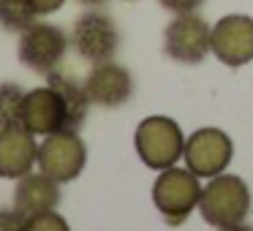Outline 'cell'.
Returning <instances> with one entry per match:
<instances>
[{
  "instance_id": "obj_18",
  "label": "cell",
  "mask_w": 253,
  "mask_h": 231,
  "mask_svg": "<svg viewBox=\"0 0 253 231\" xmlns=\"http://www.w3.org/2000/svg\"><path fill=\"white\" fill-rule=\"evenodd\" d=\"M0 231H25V215L17 207H0Z\"/></svg>"
},
{
  "instance_id": "obj_9",
  "label": "cell",
  "mask_w": 253,
  "mask_h": 231,
  "mask_svg": "<svg viewBox=\"0 0 253 231\" xmlns=\"http://www.w3.org/2000/svg\"><path fill=\"white\" fill-rule=\"evenodd\" d=\"M210 52L229 68H242L253 60V17L226 14L212 25Z\"/></svg>"
},
{
  "instance_id": "obj_22",
  "label": "cell",
  "mask_w": 253,
  "mask_h": 231,
  "mask_svg": "<svg viewBox=\"0 0 253 231\" xmlns=\"http://www.w3.org/2000/svg\"><path fill=\"white\" fill-rule=\"evenodd\" d=\"M77 3H82L84 8H101L106 3V0H77Z\"/></svg>"
},
{
  "instance_id": "obj_1",
  "label": "cell",
  "mask_w": 253,
  "mask_h": 231,
  "mask_svg": "<svg viewBox=\"0 0 253 231\" xmlns=\"http://www.w3.org/2000/svg\"><path fill=\"white\" fill-rule=\"evenodd\" d=\"M251 188L245 180L237 174H215L207 180L199 196V212H202L204 223L212 229H223V226L242 223L251 212Z\"/></svg>"
},
{
  "instance_id": "obj_4",
  "label": "cell",
  "mask_w": 253,
  "mask_h": 231,
  "mask_svg": "<svg viewBox=\"0 0 253 231\" xmlns=\"http://www.w3.org/2000/svg\"><path fill=\"white\" fill-rule=\"evenodd\" d=\"M68 49H71V36L60 25L36 19L28 30L19 33L17 57L28 71L39 74V77H49L66 60Z\"/></svg>"
},
{
  "instance_id": "obj_13",
  "label": "cell",
  "mask_w": 253,
  "mask_h": 231,
  "mask_svg": "<svg viewBox=\"0 0 253 231\" xmlns=\"http://www.w3.org/2000/svg\"><path fill=\"white\" fill-rule=\"evenodd\" d=\"M57 204H60V182L46 177L44 171H28L14 185V207L25 218L57 209Z\"/></svg>"
},
{
  "instance_id": "obj_16",
  "label": "cell",
  "mask_w": 253,
  "mask_h": 231,
  "mask_svg": "<svg viewBox=\"0 0 253 231\" xmlns=\"http://www.w3.org/2000/svg\"><path fill=\"white\" fill-rule=\"evenodd\" d=\"M22 98H25V90L17 82H0V128L19 122Z\"/></svg>"
},
{
  "instance_id": "obj_15",
  "label": "cell",
  "mask_w": 253,
  "mask_h": 231,
  "mask_svg": "<svg viewBox=\"0 0 253 231\" xmlns=\"http://www.w3.org/2000/svg\"><path fill=\"white\" fill-rule=\"evenodd\" d=\"M39 19L28 0H0V28L8 33H22Z\"/></svg>"
},
{
  "instance_id": "obj_6",
  "label": "cell",
  "mask_w": 253,
  "mask_h": 231,
  "mask_svg": "<svg viewBox=\"0 0 253 231\" xmlns=\"http://www.w3.org/2000/svg\"><path fill=\"white\" fill-rule=\"evenodd\" d=\"M71 46L84 63L95 66L104 60H115L120 49V28L101 8H87L71 25Z\"/></svg>"
},
{
  "instance_id": "obj_2",
  "label": "cell",
  "mask_w": 253,
  "mask_h": 231,
  "mask_svg": "<svg viewBox=\"0 0 253 231\" xmlns=\"http://www.w3.org/2000/svg\"><path fill=\"white\" fill-rule=\"evenodd\" d=\"M133 147H136L139 160L147 169L164 171L182 160L185 136H182V128L171 117L153 115V117H144L136 125V131H133Z\"/></svg>"
},
{
  "instance_id": "obj_19",
  "label": "cell",
  "mask_w": 253,
  "mask_h": 231,
  "mask_svg": "<svg viewBox=\"0 0 253 231\" xmlns=\"http://www.w3.org/2000/svg\"><path fill=\"white\" fill-rule=\"evenodd\" d=\"M158 3L169 14H191V11H199L204 6V0H158Z\"/></svg>"
},
{
  "instance_id": "obj_12",
  "label": "cell",
  "mask_w": 253,
  "mask_h": 231,
  "mask_svg": "<svg viewBox=\"0 0 253 231\" xmlns=\"http://www.w3.org/2000/svg\"><path fill=\"white\" fill-rule=\"evenodd\" d=\"M39 142L22 122L0 128V180H14L33 171Z\"/></svg>"
},
{
  "instance_id": "obj_14",
  "label": "cell",
  "mask_w": 253,
  "mask_h": 231,
  "mask_svg": "<svg viewBox=\"0 0 253 231\" xmlns=\"http://www.w3.org/2000/svg\"><path fill=\"white\" fill-rule=\"evenodd\" d=\"M49 87L57 90L63 106H66V128L71 131H79L87 120V112H90V98H87V90H84V82H77V79L66 77L60 71H52L49 77H44Z\"/></svg>"
},
{
  "instance_id": "obj_10",
  "label": "cell",
  "mask_w": 253,
  "mask_h": 231,
  "mask_svg": "<svg viewBox=\"0 0 253 231\" xmlns=\"http://www.w3.org/2000/svg\"><path fill=\"white\" fill-rule=\"evenodd\" d=\"M84 90L93 106L101 109H117L126 106L133 95V77L126 66L117 60H104L95 63L84 77Z\"/></svg>"
},
{
  "instance_id": "obj_17",
  "label": "cell",
  "mask_w": 253,
  "mask_h": 231,
  "mask_svg": "<svg viewBox=\"0 0 253 231\" xmlns=\"http://www.w3.org/2000/svg\"><path fill=\"white\" fill-rule=\"evenodd\" d=\"M25 231H71V226L57 209H49L25 218Z\"/></svg>"
},
{
  "instance_id": "obj_20",
  "label": "cell",
  "mask_w": 253,
  "mask_h": 231,
  "mask_svg": "<svg viewBox=\"0 0 253 231\" xmlns=\"http://www.w3.org/2000/svg\"><path fill=\"white\" fill-rule=\"evenodd\" d=\"M28 3L33 6V11L39 14V17L55 14V11H60V8L66 6V0H28Z\"/></svg>"
},
{
  "instance_id": "obj_11",
  "label": "cell",
  "mask_w": 253,
  "mask_h": 231,
  "mask_svg": "<svg viewBox=\"0 0 253 231\" xmlns=\"http://www.w3.org/2000/svg\"><path fill=\"white\" fill-rule=\"evenodd\" d=\"M19 122L36 136H46V133L66 128V106H63L57 90L49 87V84L25 90Z\"/></svg>"
},
{
  "instance_id": "obj_21",
  "label": "cell",
  "mask_w": 253,
  "mask_h": 231,
  "mask_svg": "<svg viewBox=\"0 0 253 231\" xmlns=\"http://www.w3.org/2000/svg\"><path fill=\"white\" fill-rule=\"evenodd\" d=\"M218 231H253V226H248L245 220H242V223H234V226H223V229H218Z\"/></svg>"
},
{
  "instance_id": "obj_7",
  "label": "cell",
  "mask_w": 253,
  "mask_h": 231,
  "mask_svg": "<svg viewBox=\"0 0 253 231\" xmlns=\"http://www.w3.org/2000/svg\"><path fill=\"white\" fill-rule=\"evenodd\" d=\"M212 25L196 11L174 14L171 22L164 28V52L169 60L182 66H199L210 55Z\"/></svg>"
},
{
  "instance_id": "obj_8",
  "label": "cell",
  "mask_w": 253,
  "mask_h": 231,
  "mask_svg": "<svg viewBox=\"0 0 253 231\" xmlns=\"http://www.w3.org/2000/svg\"><path fill=\"white\" fill-rule=\"evenodd\" d=\"M231 158H234V142L220 128H199L185 139L182 160H185V169H191L199 180L223 174Z\"/></svg>"
},
{
  "instance_id": "obj_5",
  "label": "cell",
  "mask_w": 253,
  "mask_h": 231,
  "mask_svg": "<svg viewBox=\"0 0 253 231\" xmlns=\"http://www.w3.org/2000/svg\"><path fill=\"white\" fill-rule=\"evenodd\" d=\"M36 166H39V171L57 180L60 185L74 182L87 166V144L82 142L79 131H71V128L46 133L39 142Z\"/></svg>"
},
{
  "instance_id": "obj_3",
  "label": "cell",
  "mask_w": 253,
  "mask_h": 231,
  "mask_svg": "<svg viewBox=\"0 0 253 231\" xmlns=\"http://www.w3.org/2000/svg\"><path fill=\"white\" fill-rule=\"evenodd\" d=\"M199 196H202V182L185 166H169L158 171L153 182V204L169 226L185 223L193 209H199Z\"/></svg>"
}]
</instances>
